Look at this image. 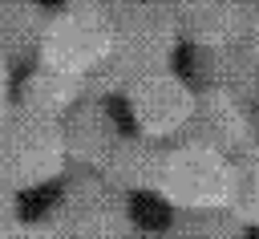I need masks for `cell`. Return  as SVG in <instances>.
Here are the masks:
<instances>
[{
    "mask_svg": "<svg viewBox=\"0 0 259 239\" xmlns=\"http://www.w3.org/2000/svg\"><path fill=\"white\" fill-rule=\"evenodd\" d=\"M178 16L162 4V0H130L117 16H113V53L101 69H93L85 77V93L101 97V93H125L130 81L170 69V57L178 49Z\"/></svg>",
    "mask_w": 259,
    "mask_h": 239,
    "instance_id": "obj_1",
    "label": "cell"
},
{
    "mask_svg": "<svg viewBox=\"0 0 259 239\" xmlns=\"http://www.w3.org/2000/svg\"><path fill=\"white\" fill-rule=\"evenodd\" d=\"M65 170H69V154H65L61 117L8 105V113L0 117V178H8L16 190H28L61 178Z\"/></svg>",
    "mask_w": 259,
    "mask_h": 239,
    "instance_id": "obj_2",
    "label": "cell"
},
{
    "mask_svg": "<svg viewBox=\"0 0 259 239\" xmlns=\"http://www.w3.org/2000/svg\"><path fill=\"white\" fill-rule=\"evenodd\" d=\"M170 211H198V207H227L231 194V158L214 146L194 138H174L162 146V162L150 186Z\"/></svg>",
    "mask_w": 259,
    "mask_h": 239,
    "instance_id": "obj_3",
    "label": "cell"
},
{
    "mask_svg": "<svg viewBox=\"0 0 259 239\" xmlns=\"http://www.w3.org/2000/svg\"><path fill=\"white\" fill-rule=\"evenodd\" d=\"M45 223L57 239H125L134 231L130 194L109 186L97 170H73Z\"/></svg>",
    "mask_w": 259,
    "mask_h": 239,
    "instance_id": "obj_4",
    "label": "cell"
},
{
    "mask_svg": "<svg viewBox=\"0 0 259 239\" xmlns=\"http://www.w3.org/2000/svg\"><path fill=\"white\" fill-rule=\"evenodd\" d=\"M113 53V16L89 4H69L57 16H45L36 61L45 69L69 73V77H89L101 69Z\"/></svg>",
    "mask_w": 259,
    "mask_h": 239,
    "instance_id": "obj_5",
    "label": "cell"
},
{
    "mask_svg": "<svg viewBox=\"0 0 259 239\" xmlns=\"http://www.w3.org/2000/svg\"><path fill=\"white\" fill-rule=\"evenodd\" d=\"M194 89L174 77L170 69H158V73H146L138 81H130L125 89V101H130V117L138 126L142 138H154V142H170V138H182L186 126H190V113H194Z\"/></svg>",
    "mask_w": 259,
    "mask_h": 239,
    "instance_id": "obj_6",
    "label": "cell"
},
{
    "mask_svg": "<svg viewBox=\"0 0 259 239\" xmlns=\"http://www.w3.org/2000/svg\"><path fill=\"white\" fill-rule=\"evenodd\" d=\"M182 138H194L202 146H214L219 154L235 158L251 146H259V109L247 97L223 93V89H202L194 97V113Z\"/></svg>",
    "mask_w": 259,
    "mask_h": 239,
    "instance_id": "obj_7",
    "label": "cell"
},
{
    "mask_svg": "<svg viewBox=\"0 0 259 239\" xmlns=\"http://www.w3.org/2000/svg\"><path fill=\"white\" fill-rule=\"evenodd\" d=\"M65 154H69V170H97L101 158L109 154V146L117 142V126L113 113L97 101V97H81L65 117Z\"/></svg>",
    "mask_w": 259,
    "mask_h": 239,
    "instance_id": "obj_8",
    "label": "cell"
},
{
    "mask_svg": "<svg viewBox=\"0 0 259 239\" xmlns=\"http://www.w3.org/2000/svg\"><path fill=\"white\" fill-rule=\"evenodd\" d=\"M194 73H198L202 89H223V93L259 101V53L243 41L198 49L194 53Z\"/></svg>",
    "mask_w": 259,
    "mask_h": 239,
    "instance_id": "obj_9",
    "label": "cell"
},
{
    "mask_svg": "<svg viewBox=\"0 0 259 239\" xmlns=\"http://www.w3.org/2000/svg\"><path fill=\"white\" fill-rule=\"evenodd\" d=\"M158 162H162V142L142 138V134H134V138H121V134H117V142H113L109 154L101 158L97 174H101L109 186H117L121 194H138V190H150V186H154Z\"/></svg>",
    "mask_w": 259,
    "mask_h": 239,
    "instance_id": "obj_10",
    "label": "cell"
},
{
    "mask_svg": "<svg viewBox=\"0 0 259 239\" xmlns=\"http://www.w3.org/2000/svg\"><path fill=\"white\" fill-rule=\"evenodd\" d=\"M239 28H243V0H210V4L178 16V32L194 49L231 45V41H239Z\"/></svg>",
    "mask_w": 259,
    "mask_h": 239,
    "instance_id": "obj_11",
    "label": "cell"
},
{
    "mask_svg": "<svg viewBox=\"0 0 259 239\" xmlns=\"http://www.w3.org/2000/svg\"><path fill=\"white\" fill-rule=\"evenodd\" d=\"M81 97H89L81 77H69V73L45 69V65L20 85V105L32 113H45V117H65Z\"/></svg>",
    "mask_w": 259,
    "mask_h": 239,
    "instance_id": "obj_12",
    "label": "cell"
},
{
    "mask_svg": "<svg viewBox=\"0 0 259 239\" xmlns=\"http://www.w3.org/2000/svg\"><path fill=\"white\" fill-rule=\"evenodd\" d=\"M40 28H45V12L24 4V0H4L0 8V49L4 57H28L40 45Z\"/></svg>",
    "mask_w": 259,
    "mask_h": 239,
    "instance_id": "obj_13",
    "label": "cell"
},
{
    "mask_svg": "<svg viewBox=\"0 0 259 239\" xmlns=\"http://www.w3.org/2000/svg\"><path fill=\"white\" fill-rule=\"evenodd\" d=\"M166 235L170 239H247V223H239L231 207H198V211H174V223Z\"/></svg>",
    "mask_w": 259,
    "mask_h": 239,
    "instance_id": "obj_14",
    "label": "cell"
},
{
    "mask_svg": "<svg viewBox=\"0 0 259 239\" xmlns=\"http://www.w3.org/2000/svg\"><path fill=\"white\" fill-rule=\"evenodd\" d=\"M227 207L239 223L259 227V146L231 158V194Z\"/></svg>",
    "mask_w": 259,
    "mask_h": 239,
    "instance_id": "obj_15",
    "label": "cell"
},
{
    "mask_svg": "<svg viewBox=\"0 0 259 239\" xmlns=\"http://www.w3.org/2000/svg\"><path fill=\"white\" fill-rule=\"evenodd\" d=\"M0 239H57L53 227L40 219V223H24V219H12L0 227Z\"/></svg>",
    "mask_w": 259,
    "mask_h": 239,
    "instance_id": "obj_16",
    "label": "cell"
},
{
    "mask_svg": "<svg viewBox=\"0 0 259 239\" xmlns=\"http://www.w3.org/2000/svg\"><path fill=\"white\" fill-rule=\"evenodd\" d=\"M239 41L259 53V0H243V28H239Z\"/></svg>",
    "mask_w": 259,
    "mask_h": 239,
    "instance_id": "obj_17",
    "label": "cell"
},
{
    "mask_svg": "<svg viewBox=\"0 0 259 239\" xmlns=\"http://www.w3.org/2000/svg\"><path fill=\"white\" fill-rule=\"evenodd\" d=\"M20 219V198H16V186L8 178H0V227Z\"/></svg>",
    "mask_w": 259,
    "mask_h": 239,
    "instance_id": "obj_18",
    "label": "cell"
},
{
    "mask_svg": "<svg viewBox=\"0 0 259 239\" xmlns=\"http://www.w3.org/2000/svg\"><path fill=\"white\" fill-rule=\"evenodd\" d=\"M8 113V57L0 49V117Z\"/></svg>",
    "mask_w": 259,
    "mask_h": 239,
    "instance_id": "obj_19",
    "label": "cell"
},
{
    "mask_svg": "<svg viewBox=\"0 0 259 239\" xmlns=\"http://www.w3.org/2000/svg\"><path fill=\"white\" fill-rule=\"evenodd\" d=\"M73 4H89V8H101V12H109V16H117L130 0H73Z\"/></svg>",
    "mask_w": 259,
    "mask_h": 239,
    "instance_id": "obj_20",
    "label": "cell"
},
{
    "mask_svg": "<svg viewBox=\"0 0 259 239\" xmlns=\"http://www.w3.org/2000/svg\"><path fill=\"white\" fill-rule=\"evenodd\" d=\"M174 16H182V12H194V8H202V4H210V0H162Z\"/></svg>",
    "mask_w": 259,
    "mask_h": 239,
    "instance_id": "obj_21",
    "label": "cell"
},
{
    "mask_svg": "<svg viewBox=\"0 0 259 239\" xmlns=\"http://www.w3.org/2000/svg\"><path fill=\"white\" fill-rule=\"evenodd\" d=\"M125 239H170V235H166V231H146V227H134Z\"/></svg>",
    "mask_w": 259,
    "mask_h": 239,
    "instance_id": "obj_22",
    "label": "cell"
},
{
    "mask_svg": "<svg viewBox=\"0 0 259 239\" xmlns=\"http://www.w3.org/2000/svg\"><path fill=\"white\" fill-rule=\"evenodd\" d=\"M0 4H4V0H0Z\"/></svg>",
    "mask_w": 259,
    "mask_h": 239,
    "instance_id": "obj_23",
    "label": "cell"
}]
</instances>
